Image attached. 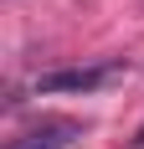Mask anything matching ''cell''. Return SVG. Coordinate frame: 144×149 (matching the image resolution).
Returning a JSON list of instances; mask_svg holds the SVG:
<instances>
[{"label": "cell", "instance_id": "cell-3", "mask_svg": "<svg viewBox=\"0 0 144 149\" xmlns=\"http://www.w3.org/2000/svg\"><path fill=\"white\" fill-rule=\"evenodd\" d=\"M139 144H144V134H139Z\"/></svg>", "mask_w": 144, "mask_h": 149}, {"label": "cell", "instance_id": "cell-2", "mask_svg": "<svg viewBox=\"0 0 144 149\" xmlns=\"http://www.w3.org/2000/svg\"><path fill=\"white\" fill-rule=\"evenodd\" d=\"M72 139H77V123H46V129H31V134H21L10 149H67Z\"/></svg>", "mask_w": 144, "mask_h": 149}, {"label": "cell", "instance_id": "cell-1", "mask_svg": "<svg viewBox=\"0 0 144 149\" xmlns=\"http://www.w3.org/2000/svg\"><path fill=\"white\" fill-rule=\"evenodd\" d=\"M118 77V62H103V67H67V72H41L36 77V93H98Z\"/></svg>", "mask_w": 144, "mask_h": 149}]
</instances>
